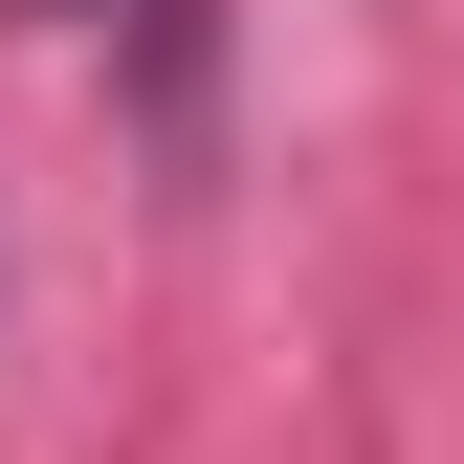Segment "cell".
<instances>
[{"label":"cell","instance_id":"obj_1","mask_svg":"<svg viewBox=\"0 0 464 464\" xmlns=\"http://www.w3.org/2000/svg\"><path fill=\"white\" fill-rule=\"evenodd\" d=\"M44 23H111V0H44Z\"/></svg>","mask_w":464,"mask_h":464}]
</instances>
